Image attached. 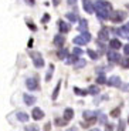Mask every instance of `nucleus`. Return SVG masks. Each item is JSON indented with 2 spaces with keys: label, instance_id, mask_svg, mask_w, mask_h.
Returning <instances> with one entry per match:
<instances>
[{
  "label": "nucleus",
  "instance_id": "obj_1",
  "mask_svg": "<svg viewBox=\"0 0 129 131\" xmlns=\"http://www.w3.org/2000/svg\"><path fill=\"white\" fill-rule=\"evenodd\" d=\"M94 9H95V13H97V16L99 17L101 20H107V19H109V14H111L109 10L112 9V6H111L109 2L97 0L95 4H94Z\"/></svg>",
  "mask_w": 129,
  "mask_h": 131
},
{
  "label": "nucleus",
  "instance_id": "obj_2",
  "mask_svg": "<svg viewBox=\"0 0 129 131\" xmlns=\"http://www.w3.org/2000/svg\"><path fill=\"white\" fill-rule=\"evenodd\" d=\"M125 19H126V13L125 12H121V10H118V12H111V14H109V20L112 23H122Z\"/></svg>",
  "mask_w": 129,
  "mask_h": 131
},
{
  "label": "nucleus",
  "instance_id": "obj_3",
  "mask_svg": "<svg viewBox=\"0 0 129 131\" xmlns=\"http://www.w3.org/2000/svg\"><path fill=\"white\" fill-rule=\"evenodd\" d=\"M31 59H33V63H34V66H36L37 69L44 67V59L41 57L40 53H31Z\"/></svg>",
  "mask_w": 129,
  "mask_h": 131
},
{
  "label": "nucleus",
  "instance_id": "obj_4",
  "mask_svg": "<svg viewBox=\"0 0 129 131\" xmlns=\"http://www.w3.org/2000/svg\"><path fill=\"white\" fill-rule=\"evenodd\" d=\"M26 87L30 90V91L38 90V80L37 79H27L26 80Z\"/></svg>",
  "mask_w": 129,
  "mask_h": 131
},
{
  "label": "nucleus",
  "instance_id": "obj_5",
  "mask_svg": "<svg viewBox=\"0 0 129 131\" xmlns=\"http://www.w3.org/2000/svg\"><path fill=\"white\" fill-rule=\"evenodd\" d=\"M82 7H84V10L87 12L88 14H92L94 12H95V9H94V3L91 2V0H82Z\"/></svg>",
  "mask_w": 129,
  "mask_h": 131
},
{
  "label": "nucleus",
  "instance_id": "obj_6",
  "mask_svg": "<svg viewBox=\"0 0 129 131\" xmlns=\"http://www.w3.org/2000/svg\"><path fill=\"white\" fill-rule=\"evenodd\" d=\"M58 29H60L61 34H65V33L70 31L71 26H70V23H67V21H64V20H58Z\"/></svg>",
  "mask_w": 129,
  "mask_h": 131
},
{
  "label": "nucleus",
  "instance_id": "obj_7",
  "mask_svg": "<svg viewBox=\"0 0 129 131\" xmlns=\"http://www.w3.org/2000/svg\"><path fill=\"white\" fill-rule=\"evenodd\" d=\"M107 84L112 85V87H121V85H122V81H121V79L118 75H112V77L107 81Z\"/></svg>",
  "mask_w": 129,
  "mask_h": 131
},
{
  "label": "nucleus",
  "instance_id": "obj_8",
  "mask_svg": "<svg viewBox=\"0 0 129 131\" xmlns=\"http://www.w3.org/2000/svg\"><path fill=\"white\" fill-rule=\"evenodd\" d=\"M31 117L34 118V120H37V121H38V120H43V118H44V111H43L41 108H33V113H31Z\"/></svg>",
  "mask_w": 129,
  "mask_h": 131
},
{
  "label": "nucleus",
  "instance_id": "obj_9",
  "mask_svg": "<svg viewBox=\"0 0 129 131\" xmlns=\"http://www.w3.org/2000/svg\"><path fill=\"white\" fill-rule=\"evenodd\" d=\"M98 39H99L101 41H107V40L109 39V30H108L107 27L101 29L99 33H98Z\"/></svg>",
  "mask_w": 129,
  "mask_h": 131
},
{
  "label": "nucleus",
  "instance_id": "obj_10",
  "mask_svg": "<svg viewBox=\"0 0 129 131\" xmlns=\"http://www.w3.org/2000/svg\"><path fill=\"white\" fill-rule=\"evenodd\" d=\"M108 59H109L111 63H119L121 61V56L115 51V50H112V51L108 53Z\"/></svg>",
  "mask_w": 129,
  "mask_h": 131
},
{
  "label": "nucleus",
  "instance_id": "obj_11",
  "mask_svg": "<svg viewBox=\"0 0 129 131\" xmlns=\"http://www.w3.org/2000/svg\"><path fill=\"white\" fill-rule=\"evenodd\" d=\"M23 100H24V104L26 105H33V104H36V101H37V98L30 94H24L23 95Z\"/></svg>",
  "mask_w": 129,
  "mask_h": 131
},
{
  "label": "nucleus",
  "instance_id": "obj_12",
  "mask_svg": "<svg viewBox=\"0 0 129 131\" xmlns=\"http://www.w3.org/2000/svg\"><path fill=\"white\" fill-rule=\"evenodd\" d=\"M84 118L85 120H88L89 123H94V121H97V114L95 113H92V111H84Z\"/></svg>",
  "mask_w": 129,
  "mask_h": 131
},
{
  "label": "nucleus",
  "instance_id": "obj_13",
  "mask_svg": "<svg viewBox=\"0 0 129 131\" xmlns=\"http://www.w3.org/2000/svg\"><path fill=\"white\" fill-rule=\"evenodd\" d=\"M72 43H74L75 46H85L88 41L82 36H77V37H74V39H72Z\"/></svg>",
  "mask_w": 129,
  "mask_h": 131
},
{
  "label": "nucleus",
  "instance_id": "obj_14",
  "mask_svg": "<svg viewBox=\"0 0 129 131\" xmlns=\"http://www.w3.org/2000/svg\"><path fill=\"white\" fill-rule=\"evenodd\" d=\"M109 46H111L112 50H118V49L122 47V43H121L118 39H112V40H109Z\"/></svg>",
  "mask_w": 129,
  "mask_h": 131
},
{
  "label": "nucleus",
  "instance_id": "obj_15",
  "mask_svg": "<svg viewBox=\"0 0 129 131\" xmlns=\"http://www.w3.org/2000/svg\"><path fill=\"white\" fill-rule=\"evenodd\" d=\"M17 120H19V121H21V123H27L29 121V114H27V113H24V111H19L17 113Z\"/></svg>",
  "mask_w": 129,
  "mask_h": 131
},
{
  "label": "nucleus",
  "instance_id": "obj_16",
  "mask_svg": "<svg viewBox=\"0 0 129 131\" xmlns=\"http://www.w3.org/2000/svg\"><path fill=\"white\" fill-rule=\"evenodd\" d=\"M72 117H74V110L72 108H65L64 110V120L65 121H70V120H72Z\"/></svg>",
  "mask_w": 129,
  "mask_h": 131
},
{
  "label": "nucleus",
  "instance_id": "obj_17",
  "mask_svg": "<svg viewBox=\"0 0 129 131\" xmlns=\"http://www.w3.org/2000/svg\"><path fill=\"white\" fill-rule=\"evenodd\" d=\"M64 41H65V40H64V36H61V34H57V36L54 37V44H55L57 47H61L62 44H64Z\"/></svg>",
  "mask_w": 129,
  "mask_h": 131
},
{
  "label": "nucleus",
  "instance_id": "obj_18",
  "mask_svg": "<svg viewBox=\"0 0 129 131\" xmlns=\"http://www.w3.org/2000/svg\"><path fill=\"white\" fill-rule=\"evenodd\" d=\"M60 89H61V80H60V81L57 83V85H55L54 91H53V95H51V98H53V100H57L58 94H60Z\"/></svg>",
  "mask_w": 129,
  "mask_h": 131
},
{
  "label": "nucleus",
  "instance_id": "obj_19",
  "mask_svg": "<svg viewBox=\"0 0 129 131\" xmlns=\"http://www.w3.org/2000/svg\"><path fill=\"white\" fill-rule=\"evenodd\" d=\"M87 91H88V94H91V95H97V94H99V89H98L97 85H89Z\"/></svg>",
  "mask_w": 129,
  "mask_h": 131
},
{
  "label": "nucleus",
  "instance_id": "obj_20",
  "mask_svg": "<svg viewBox=\"0 0 129 131\" xmlns=\"http://www.w3.org/2000/svg\"><path fill=\"white\" fill-rule=\"evenodd\" d=\"M87 29H88V21L87 20H81L80 21V26H78V30H80V31H87Z\"/></svg>",
  "mask_w": 129,
  "mask_h": 131
},
{
  "label": "nucleus",
  "instance_id": "obj_21",
  "mask_svg": "<svg viewBox=\"0 0 129 131\" xmlns=\"http://www.w3.org/2000/svg\"><path fill=\"white\" fill-rule=\"evenodd\" d=\"M53 73H54V64H50V69H48V71H47V74H45V81H50V80H51Z\"/></svg>",
  "mask_w": 129,
  "mask_h": 131
},
{
  "label": "nucleus",
  "instance_id": "obj_22",
  "mask_svg": "<svg viewBox=\"0 0 129 131\" xmlns=\"http://www.w3.org/2000/svg\"><path fill=\"white\" fill-rule=\"evenodd\" d=\"M77 61H78V57L74 56V54H72V56H68V59H65V63H67V64H75Z\"/></svg>",
  "mask_w": 129,
  "mask_h": 131
},
{
  "label": "nucleus",
  "instance_id": "obj_23",
  "mask_svg": "<svg viewBox=\"0 0 129 131\" xmlns=\"http://www.w3.org/2000/svg\"><path fill=\"white\" fill-rule=\"evenodd\" d=\"M74 93L77 95H82V97H85V95L88 94L87 90H81V89H78V87H74Z\"/></svg>",
  "mask_w": 129,
  "mask_h": 131
},
{
  "label": "nucleus",
  "instance_id": "obj_24",
  "mask_svg": "<svg viewBox=\"0 0 129 131\" xmlns=\"http://www.w3.org/2000/svg\"><path fill=\"white\" fill-rule=\"evenodd\" d=\"M67 19L70 20L71 23H75V21L78 20V17H77V14H75V13H67Z\"/></svg>",
  "mask_w": 129,
  "mask_h": 131
},
{
  "label": "nucleus",
  "instance_id": "obj_25",
  "mask_svg": "<svg viewBox=\"0 0 129 131\" xmlns=\"http://www.w3.org/2000/svg\"><path fill=\"white\" fill-rule=\"evenodd\" d=\"M87 53H88V56H89L92 60H97V59H98V53H97V51H94V50L88 49V51H87Z\"/></svg>",
  "mask_w": 129,
  "mask_h": 131
},
{
  "label": "nucleus",
  "instance_id": "obj_26",
  "mask_svg": "<svg viewBox=\"0 0 129 131\" xmlns=\"http://www.w3.org/2000/svg\"><path fill=\"white\" fill-rule=\"evenodd\" d=\"M119 114H121V108H113L111 111V117H113V118H118Z\"/></svg>",
  "mask_w": 129,
  "mask_h": 131
},
{
  "label": "nucleus",
  "instance_id": "obj_27",
  "mask_svg": "<svg viewBox=\"0 0 129 131\" xmlns=\"http://www.w3.org/2000/svg\"><path fill=\"white\" fill-rule=\"evenodd\" d=\"M85 60H82V59H78V61L75 63V69H81V67H85Z\"/></svg>",
  "mask_w": 129,
  "mask_h": 131
},
{
  "label": "nucleus",
  "instance_id": "obj_28",
  "mask_svg": "<svg viewBox=\"0 0 129 131\" xmlns=\"http://www.w3.org/2000/svg\"><path fill=\"white\" fill-rule=\"evenodd\" d=\"M58 57H60V59H62V60H65V57H68V51H67L65 49L60 50V53H58Z\"/></svg>",
  "mask_w": 129,
  "mask_h": 131
},
{
  "label": "nucleus",
  "instance_id": "obj_29",
  "mask_svg": "<svg viewBox=\"0 0 129 131\" xmlns=\"http://www.w3.org/2000/svg\"><path fill=\"white\" fill-rule=\"evenodd\" d=\"M121 66H122V69H129V57H125L121 61Z\"/></svg>",
  "mask_w": 129,
  "mask_h": 131
},
{
  "label": "nucleus",
  "instance_id": "obj_30",
  "mask_svg": "<svg viewBox=\"0 0 129 131\" xmlns=\"http://www.w3.org/2000/svg\"><path fill=\"white\" fill-rule=\"evenodd\" d=\"M24 131H40L37 125H26L24 127Z\"/></svg>",
  "mask_w": 129,
  "mask_h": 131
},
{
  "label": "nucleus",
  "instance_id": "obj_31",
  "mask_svg": "<svg viewBox=\"0 0 129 131\" xmlns=\"http://www.w3.org/2000/svg\"><path fill=\"white\" fill-rule=\"evenodd\" d=\"M125 124H126V123L123 121V120H119V125H118L116 131H125Z\"/></svg>",
  "mask_w": 129,
  "mask_h": 131
},
{
  "label": "nucleus",
  "instance_id": "obj_32",
  "mask_svg": "<svg viewBox=\"0 0 129 131\" xmlns=\"http://www.w3.org/2000/svg\"><path fill=\"white\" fill-rule=\"evenodd\" d=\"M97 83L98 84H105V83H107V79H105L102 74H99L98 75V79H97Z\"/></svg>",
  "mask_w": 129,
  "mask_h": 131
},
{
  "label": "nucleus",
  "instance_id": "obj_33",
  "mask_svg": "<svg viewBox=\"0 0 129 131\" xmlns=\"http://www.w3.org/2000/svg\"><path fill=\"white\" fill-rule=\"evenodd\" d=\"M72 53H74V56H81V54H82V53H84V51H82V50H81L80 49V47H74V49H72Z\"/></svg>",
  "mask_w": 129,
  "mask_h": 131
},
{
  "label": "nucleus",
  "instance_id": "obj_34",
  "mask_svg": "<svg viewBox=\"0 0 129 131\" xmlns=\"http://www.w3.org/2000/svg\"><path fill=\"white\" fill-rule=\"evenodd\" d=\"M81 36L84 37V39L87 40V41H91V34H89L88 31H82V33H81Z\"/></svg>",
  "mask_w": 129,
  "mask_h": 131
},
{
  "label": "nucleus",
  "instance_id": "obj_35",
  "mask_svg": "<svg viewBox=\"0 0 129 131\" xmlns=\"http://www.w3.org/2000/svg\"><path fill=\"white\" fill-rule=\"evenodd\" d=\"M48 20H50V14H44V16H43V19H41V23H47Z\"/></svg>",
  "mask_w": 129,
  "mask_h": 131
},
{
  "label": "nucleus",
  "instance_id": "obj_36",
  "mask_svg": "<svg viewBox=\"0 0 129 131\" xmlns=\"http://www.w3.org/2000/svg\"><path fill=\"white\" fill-rule=\"evenodd\" d=\"M105 131H113V125L112 124H107L105 125Z\"/></svg>",
  "mask_w": 129,
  "mask_h": 131
},
{
  "label": "nucleus",
  "instance_id": "obj_37",
  "mask_svg": "<svg viewBox=\"0 0 129 131\" xmlns=\"http://www.w3.org/2000/svg\"><path fill=\"white\" fill-rule=\"evenodd\" d=\"M121 89H122V91H129V84H122Z\"/></svg>",
  "mask_w": 129,
  "mask_h": 131
},
{
  "label": "nucleus",
  "instance_id": "obj_38",
  "mask_svg": "<svg viewBox=\"0 0 129 131\" xmlns=\"http://www.w3.org/2000/svg\"><path fill=\"white\" fill-rule=\"evenodd\" d=\"M55 123H57L58 125H65V123H67V121H65V120H60V118H57V121H55Z\"/></svg>",
  "mask_w": 129,
  "mask_h": 131
},
{
  "label": "nucleus",
  "instance_id": "obj_39",
  "mask_svg": "<svg viewBox=\"0 0 129 131\" xmlns=\"http://www.w3.org/2000/svg\"><path fill=\"white\" fill-rule=\"evenodd\" d=\"M123 51H125V54H126V56H129V44L123 46Z\"/></svg>",
  "mask_w": 129,
  "mask_h": 131
},
{
  "label": "nucleus",
  "instance_id": "obj_40",
  "mask_svg": "<svg viewBox=\"0 0 129 131\" xmlns=\"http://www.w3.org/2000/svg\"><path fill=\"white\" fill-rule=\"evenodd\" d=\"M27 26H29L31 30H36V29H37V27L34 26V24H31V21H27Z\"/></svg>",
  "mask_w": 129,
  "mask_h": 131
},
{
  "label": "nucleus",
  "instance_id": "obj_41",
  "mask_svg": "<svg viewBox=\"0 0 129 131\" xmlns=\"http://www.w3.org/2000/svg\"><path fill=\"white\" fill-rule=\"evenodd\" d=\"M51 130V124H50V123H47V124H45V127H44V131H50Z\"/></svg>",
  "mask_w": 129,
  "mask_h": 131
},
{
  "label": "nucleus",
  "instance_id": "obj_42",
  "mask_svg": "<svg viewBox=\"0 0 129 131\" xmlns=\"http://www.w3.org/2000/svg\"><path fill=\"white\" fill-rule=\"evenodd\" d=\"M26 3L30 4V6H34V0H26Z\"/></svg>",
  "mask_w": 129,
  "mask_h": 131
},
{
  "label": "nucleus",
  "instance_id": "obj_43",
  "mask_svg": "<svg viewBox=\"0 0 129 131\" xmlns=\"http://www.w3.org/2000/svg\"><path fill=\"white\" fill-rule=\"evenodd\" d=\"M60 2H61V0H53V4H54V6H58Z\"/></svg>",
  "mask_w": 129,
  "mask_h": 131
},
{
  "label": "nucleus",
  "instance_id": "obj_44",
  "mask_svg": "<svg viewBox=\"0 0 129 131\" xmlns=\"http://www.w3.org/2000/svg\"><path fill=\"white\" fill-rule=\"evenodd\" d=\"M105 121H107V118H105V115H101V123H105Z\"/></svg>",
  "mask_w": 129,
  "mask_h": 131
},
{
  "label": "nucleus",
  "instance_id": "obj_45",
  "mask_svg": "<svg viewBox=\"0 0 129 131\" xmlns=\"http://www.w3.org/2000/svg\"><path fill=\"white\" fill-rule=\"evenodd\" d=\"M67 131H77V128H75V127H71V128H68Z\"/></svg>",
  "mask_w": 129,
  "mask_h": 131
},
{
  "label": "nucleus",
  "instance_id": "obj_46",
  "mask_svg": "<svg viewBox=\"0 0 129 131\" xmlns=\"http://www.w3.org/2000/svg\"><path fill=\"white\" fill-rule=\"evenodd\" d=\"M75 2H77V0H68V3H70V4H74Z\"/></svg>",
  "mask_w": 129,
  "mask_h": 131
},
{
  "label": "nucleus",
  "instance_id": "obj_47",
  "mask_svg": "<svg viewBox=\"0 0 129 131\" xmlns=\"http://www.w3.org/2000/svg\"><path fill=\"white\" fill-rule=\"evenodd\" d=\"M33 46V39H30V41H29V47H31Z\"/></svg>",
  "mask_w": 129,
  "mask_h": 131
},
{
  "label": "nucleus",
  "instance_id": "obj_48",
  "mask_svg": "<svg viewBox=\"0 0 129 131\" xmlns=\"http://www.w3.org/2000/svg\"><path fill=\"white\" fill-rule=\"evenodd\" d=\"M89 131H101L99 128H92V130H89Z\"/></svg>",
  "mask_w": 129,
  "mask_h": 131
},
{
  "label": "nucleus",
  "instance_id": "obj_49",
  "mask_svg": "<svg viewBox=\"0 0 129 131\" xmlns=\"http://www.w3.org/2000/svg\"><path fill=\"white\" fill-rule=\"evenodd\" d=\"M128 124H129V117H128Z\"/></svg>",
  "mask_w": 129,
  "mask_h": 131
},
{
  "label": "nucleus",
  "instance_id": "obj_50",
  "mask_svg": "<svg viewBox=\"0 0 129 131\" xmlns=\"http://www.w3.org/2000/svg\"><path fill=\"white\" fill-rule=\"evenodd\" d=\"M128 39H129V36H128Z\"/></svg>",
  "mask_w": 129,
  "mask_h": 131
}]
</instances>
